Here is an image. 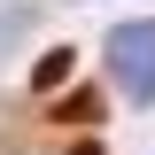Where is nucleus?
<instances>
[{"mask_svg":"<svg viewBox=\"0 0 155 155\" xmlns=\"http://www.w3.org/2000/svg\"><path fill=\"white\" fill-rule=\"evenodd\" d=\"M109 70H116V85L132 101H155V16L109 31Z\"/></svg>","mask_w":155,"mask_h":155,"instance_id":"nucleus-1","label":"nucleus"},{"mask_svg":"<svg viewBox=\"0 0 155 155\" xmlns=\"http://www.w3.org/2000/svg\"><path fill=\"white\" fill-rule=\"evenodd\" d=\"M8 31H31V16L23 8H0V47H8Z\"/></svg>","mask_w":155,"mask_h":155,"instance_id":"nucleus-2","label":"nucleus"},{"mask_svg":"<svg viewBox=\"0 0 155 155\" xmlns=\"http://www.w3.org/2000/svg\"><path fill=\"white\" fill-rule=\"evenodd\" d=\"M70 155H101V147H70Z\"/></svg>","mask_w":155,"mask_h":155,"instance_id":"nucleus-3","label":"nucleus"}]
</instances>
